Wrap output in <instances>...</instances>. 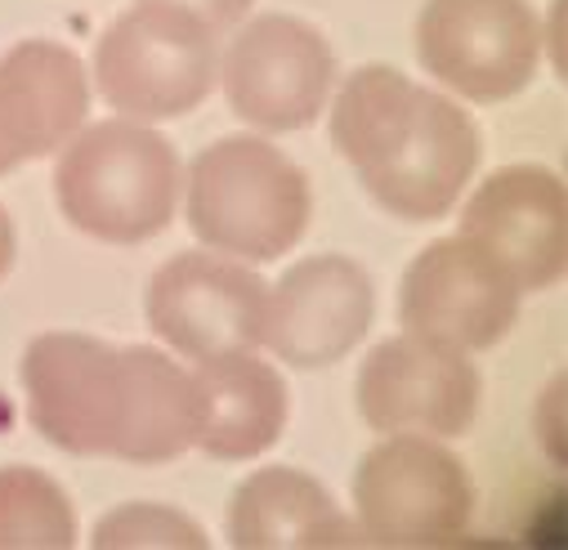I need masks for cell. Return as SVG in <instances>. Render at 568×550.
<instances>
[{
  "label": "cell",
  "instance_id": "cell-1",
  "mask_svg": "<svg viewBox=\"0 0 568 550\" xmlns=\"http://www.w3.org/2000/svg\"><path fill=\"white\" fill-rule=\"evenodd\" d=\"M54 157V202L94 242H149L184 202V162L149 121H85Z\"/></svg>",
  "mask_w": 568,
  "mask_h": 550
},
{
  "label": "cell",
  "instance_id": "cell-2",
  "mask_svg": "<svg viewBox=\"0 0 568 550\" xmlns=\"http://www.w3.org/2000/svg\"><path fill=\"white\" fill-rule=\"evenodd\" d=\"M184 215L202 246L268 264L282 259L310 228V175L264 134H224L184 171Z\"/></svg>",
  "mask_w": 568,
  "mask_h": 550
},
{
  "label": "cell",
  "instance_id": "cell-3",
  "mask_svg": "<svg viewBox=\"0 0 568 550\" xmlns=\"http://www.w3.org/2000/svg\"><path fill=\"white\" fill-rule=\"evenodd\" d=\"M220 32L202 19L134 0L99 32L90 81L116 116L153 125L206 103L220 85Z\"/></svg>",
  "mask_w": 568,
  "mask_h": 550
},
{
  "label": "cell",
  "instance_id": "cell-4",
  "mask_svg": "<svg viewBox=\"0 0 568 550\" xmlns=\"http://www.w3.org/2000/svg\"><path fill=\"white\" fill-rule=\"evenodd\" d=\"M354 523L376 546H448L475 519V479L448 439L381 435L354 466Z\"/></svg>",
  "mask_w": 568,
  "mask_h": 550
},
{
  "label": "cell",
  "instance_id": "cell-5",
  "mask_svg": "<svg viewBox=\"0 0 568 550\" xmlns=\"http://www.w3.org/2000/svg\"><path fill=\"white\" fill-rule=\"evenodd\" d=\"M416 59L457 103L524 94L546 59V23L528 0H425Z\"/></svg>",
  "mask_w": 568,
  "mask_h": 550
},
{
  "label": "cell",
  "instance_id": "cell-6",
  "mask_svg": "<svg viewBox=\"0 0 568 550\" xmlns=\"http://www.w3.org/2000/svg\"><path fill=\"white\" fill-rule=\"evenodd\" d=\"M220 90L255 134L305 130L332 103L336 50L296 14L242 19L220 50Z\"/></svg>",
  "mask_w": 568,
  "mask_h": 550
},
{
  "label": "cell",
  "instance_id": "cell-7",
  "mask_svg": "<svg viewBox=\"0 0 568 550\" xmlns=\"http://www.w3.org/2000/svg\"><path fill=\"white\" fill-rule=\"evenodd\" d=\"M519 305L524 292L510 278V268L466 233L416 251L398 283L403 332L462 354L501 345L519 318Z\"/></svg>",
  "mask_w": 568,
  "mask_h": 550
},
{
  "label": "cell",
  "instance_id": "cell-8",
  "mask_svg": "<svg viewBox=\"0 0 568 550\" xmlns=\"http://www.w3.org/2000/svg\"><path fill=\"white\" fill-rule=\"evenodd\" d=\"M268 283L233 255L211 246L171 255L144 292V318L153 336L189 363L260 349Z\"/></svg>",
  "mask_w": 568,
  "mask_h": 550
},
{
  "label": "cell",
  "instance_id": "cell-9",
  "mask_svg": "<svg viewBox=\"0 0 568 550\" xmlns=\"http://www.w3.org/2000/svg\"><path fill=\"white\" fill-rule=\"evenodd\" d=\"M479 403L484 380L475 354L407 332L381 340L354 380V407L376 435L462 439L479 417Z\"/></svg>",
  "mask_w": 568,
  "mask_h": 550
},
{
  "label": "cell",
  "instance_id": "cell-10",
  "mask_svg": "<svg viewBox=\"0 0 568 550\" xmlns=\"http://www.w3.org/2000/svg\"><path fill=\"white\" fill-rule=\"evenodd\" d=\"M479 157H484V140L470 112L453 94L420 85L403 134L381 162L358 171V180L381 211L412 224H430L462 206L479 171Z\"/></svg>",
  "mask_w": 568,
  "mask_h": 550
},
{
  "label": "cell",
  "instance_id": "cell-11",
  "mask_svg": "<svg viewBox=\"0 0 568 550\" xmlns=\"http://www.w3.org/2000/svg\"><path fill=\"white\" fill-rule=\"evenodd\" d=\"M32 430L72 457H112L121 349L85 332L32 336L19 363Z\"/></svg>",
  "mask_w": 568,
  "mask_h": 550
},
{
  "label": "cell",
  "instance_id": "cell-12",
  "mask_svg": "<svg viewBox=\"0 0 568 550\" xmlns=\"http://www.w3.org/2000/svg\"><path fill=\"white\" fill-rule=\"evenodd\" d=\"M372 318L376 287L367 268L349 255H310L268 283L260 349L301 371L332 367L363 345Z\"/></svg>",
  "mask_w": 568,
  "mask_h": 550
},
{
  "label": "cell",
  "instance_id": "cell-13",
  "mask_svg": "<svg viewBox=\"0 0 568 550\" xmlns=\"http://www.w3.org/2000/svg\"><path fill=\"white\" fill-rule=\"evenodd\" d=\"M462 233L510 268L524 296L546 292L568 268V189L550 166H501L466 193Z\"/></svg>",
  "mask_w": 568,
  "mask_h": 550
},
{
  "label": "cell",
  "instance_id": "cell-14",
  "mask_svg": "<svg viewBox=\"0 0 568 550\" xmlns=\"http://www.w3.org/2000/svg\"><path fill=\"white\" fill-rule=\"evenodd\" d=\"M94 81L59 41H19L0 54V130L19 162L54 157L85 125Z\"/></svg>",
  "mask_w": 568,
  "mask_h": 550
},
{
  "label": "cell",
  "instance_id": "cell-15",
  "mask_svg": "<svg viewBox=\"0 0 568 550\" xmlns=\"http://www.w3.org/2000/svg\"><path fill=\"white\" fill-rule=\"evenodd\" d=\"M197 430H202V389L193 367H184L171 349L125 345L112 457L130 466H166L189 448H197Z\"/></svg>",
  "mask_w": 568,
  "mask_h": 550
},
{
  "label": "cell",
  "instance_id": "cell-16",
  "mask_svg": "<svg viewBox=\"0 0 568 550\" xmlns=\"http://www.w3.org/2000/svg\"><path fill=\"white\" fill-rule=\"evenodd\" d=\"M202 389L197 448L211 461H251L268 452L292 417V389L260 349H237L193 363Z\"/></svg>",
  "mask_w": 568,
  "mask_h": 550
},
{
  "label": "cell",
  "instance_id": "cell-17",
  "mask_svg": "<svg viewBox=\"0 0 568 550\" xmlns=\"http://www.w3.org/2000/svg\"><path fill=\"white\" fill-rule=\"evenodd\" d=\"M229 541L237 550H292V546H354L363 541L354 515L296 466H264L229 497Z\"/></svg>",
  "mask_w": 568,
  "mask_h": 550
},
{
  "label": "cell",
  "instance_id": "cell-18",
  "mask_svg": "<svg viewBox=\"0 0 568 550\" xmlns=\"http://www.w3.org/2000/svg\"><path fill=\"white\" fill-rule=\"evenodd\" d=\"M416 94L420 85L389 63H367L332 90V144L354 175L389 153L416 108Z\"/></svg>",
  "mask_w": 568,
  "mask_h": 550
},
{
  "label": "cell",
  "instance_id": "cell-19",
  "mask_svg": "<svg viewBox=\"0 0 568 550\" xmlns=\"http://www.w3.org/2000/svg\"><path fill=\"white\" fill-rule=\"evenodd\" d=\"M0 546H19V550L77 546V510L54 475L37 466H0Z\"/></svg>",
  "mask_w": 568,
  "mask_h": 550
},
{
  "label": "cell",
  "instance_id": "cell-20",
  "mask_svg": "<svg viewBox=\"0 0 568 550\" xmlns=\"http://www.w3.org/2000/svg\"><path fill=\"white\" fill-rule=\"evenodd\" d=\"M94 550H206V528L166 501H121L112 506L94 532Z\"/></svg>",
  "mask_w": 568,
  "mask_h": 550
},
{
  "label": "cell",
  "instance_id": "cell-21",
  "mask_svg": "<svg viewBox=\"0 0 568 550\" xmlns=\"http://www.w3.org/2000/svg\"><path fill=\"white\" fill-rule=\"evenodd\" d=\"M532 430H537L546 457H550L555 466H564V376H555V380L546 385V394L537 398V407H532Z\"/></svg>",
  "mask_w": 568,
  "mask_h": 550
},
{
  "label": "cell",
  "instance_id": "cell-22",
  "mask_svg": "<svg viewBox=\"0 0 568 550\" xmlns=\"http://www.w3.org/2000/svg\"><path fill=\"white\" fill-rule=\"evenodd\" d=\"M149 6H175V10H184L193 19H202L215 32H233L242 19H251L255 0H149Z\"/></svg>",
  "mask_w": 568,
  "mask_h": 550
},
{
  "label": "cell",
  "instance_id": "cell-23",
  "mask_svg": "<svg viewBox=\"0 0 568 550\" xmlns=\"http://www.w3.org/2000/svg\"><path fill=\"white\" fill-rule=\"evenodd\" d=\"M14 251H19V233H14L10 211L0 206V283H6V273L14 268Z\"/></svg>",
  "mask_w": 568,
  "mask_h": 550
},
{
  "label": "cell",
  "instance_id": "cell-24",
  "mask_svg": "<svg viewBox=\"0 0 568 550\" xmlns=\"http://www.w3.org/2000/svg\"><path fill=\"white\" fill-rule=\"evenodd\" d=\"M23 162H19V153L10 149V140H6V130H0V175H10V171H19Z\"/></svg>",
  "mask_w": 568,
  "mask_h": 550
}]
</instances>
